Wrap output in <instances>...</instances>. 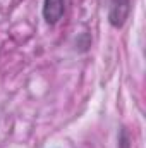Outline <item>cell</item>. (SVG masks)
Returning <instances> with one entry per match:
<instances>
[{"instance_id": "6da1fadb", "label": "cell", "mask_w": 146, "mask_h": 148, "mask_svg": "<svg viewBox=\"0 0 146 148\" xmlns=\"http://www.w3.org/2000/svg\"><path fill=\"white\" fill-rule=\"evenodd\" d=\"M108 23L112 28L120 29L131 14V0H108Z\"/></svg>"}, {"instance_id": "7a4b0ae2", "label": "cell", "mask_w": 146, "mask_h": 148, "mask_svg": "<svg viewBox=\"0 0 146 148\" xmlns=\"http://www.w3.org/2000/svg\"><path fill=\"white\" fill-rule=\"evenodd\" d=\"M65 12V0H45L43 2V19L48 24H57Z\"/></svg>"}, {"instance_id": "3957f363", "label": "cell", "mask_w": 146, "mask_h": 148, "mask_svg": "<svg viewBox=\"0 0 146 148\" xmlns=\"http://www.w3.org/2000/svg\"><path fill=\"white\" fill-rule=\"evenodd\" d=\"M119 148H131V136L126 127H120L119 131Z\"/></svg>"}]
</instances>
